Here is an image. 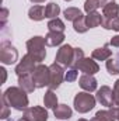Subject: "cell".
Listing matches in <instances>:
<instances>
[{
  "instance_id": "6da1fadb",
  "label": "cell",
  "mask_w": 119,
  "mask_h": 121,
  "mask_svg": "<svg viewBox=\"0 0 119 121\" xmlns=\"http://www.w3.org/2000/svg\"><path fill=\"white\" fill-rule=\"evenodd\" d=\"M1 100L4 103H7V106L16 108V110H24L28 106V97L25 96V93L23 89L18 87H10L3 93Z\"/></svg>"
},
{
  "instance_id": "7a4b0ae2",
  "label": "cell",
  "mask_w": 119,
  "mask_h": 121,
  "mask_svg": "<svg viewBox=\"0 0 119 121\" xmlns=\"http://www.w3.org/2000/svg\"><path fill=\"white\" fill-rule=\"evenodd\" d=\"M27 48H28V55L35 62H42L45 59V38L42 37H34L30 41H27Z\"/></svg>"
},
{
  "instance_id": "3957f363",
  "label": "cell",
  "mask_w": 119,
  "mask_h": 121,
  "mask_svg": "<svg viewBox=\"0 0 119 121\" xmlns=\"http://www.w3.org/2000/svg\"><path fill=\"white\" fill-rule=\"evenodd\" d=\"M95 106V99L88 93H77L74 97V108L79 113H87Z\"/></svg>"
},
{
  "instance_id": "277c9868",
  "label": "cell",
  "mask_w": 119,
  "mask_h": 121,
  "mask_svg": "<svg viewBox=\"0 0 119 121\" xmlns=\"http://www.w3.org/2000/svg\"><path fill=\"white\" fill-rule=\"evenodd\" d=\"M32 73H34L32 78H34V82H35V86H36V87L49 86V83H51L49 68H46V66H44V65H38Z\"/></svg>"
},
{
  "instance_id": "5b68a950",
  "label": "cell",
  "mask_w": 119,
  "mask_h": 121,
  "mask_svg": "<svg viewBox=\"0 0 119 121\" xmlns=\"http://www.w3.org/2000/svg\"><path fill=\"white\" fill-rule=\"evenodd\" d=\"M18 58V52L16 51V48L10 44V42H3L0 47V59L6 65H11L14 63Z\"/></svg>"
},
{
  "instance_id": "8992f818",
  "label": "cell",
  "mask_w": 119,
  "mask_h": 121,
  "mask_svg": "<svg viewBox=\"0 0 119 121\" xmlns=\"http://www.w3.org/2000/svg\"><path fill=\"white\" fill-rule=\"evenodd\" d=\"M49 73H51L49 87H51V90H53V89L59 87L62 80H63V69H62V66H60L58 62H55V63H52L49 66Z\"/></svg>"
},
{
  "instance_id": "52a82bcc",
  "label": "cell",
  "mask_w": 119,
  "mask_h": 121,
  "mask_svg": "<svg viewBox=\"0 0 119 121\" xmlns=\"http://www.w3.org/2000/svg\"><path fill=\"white\" fill-rule=\"evenodd\" d=\"M73 55H74V49L70 45H63L56 54V62L64 66H70L73 60Z\"/></svg>"
},
{
  "instance_id": "ba28073f",
  "label": "cell",
  "mask_w": 119,
  "mask_h": 121,
  "mask_svg": "<svg viewBox=\"0 0 119 121\" xmlns=\"http://www.w3.org/2000/svg\"><path fill=\"white\" fill-rule=\"evenodd\" d=\"M34 70H35V60L32 59L30 55H25L16 68V73L18 75V78L23 76V75H30Z\"/></svg>"
},
{
  "instance_id": "9c48e42d",
  "label": "cell",
  "mask_w": 119,
  "mask_h": 121,
  "mask_svg": "<svg viewBox=\"0 0 119 121\" xmlns=\"http://www.w3.org/2000/svg\"><path fill=\"white\" fill-rule=\"evenodd\" d=\"M24 117L28 121H46L48 120V111L42 107H31V108L25 110Z\"/></svg>"
},
{
  "instance_id": "30bf717a",
  "label": "cell",
  "mask_w": 119,
  "mask_h": 121,
  "mask_svg": "<svg viewBox=\"0 0 119 121\" xmlns=\"http://www.w3.org/2000/svg\"><path fill=\"white\" fill-rule=\"evenodd\" d=\"M97 100L105 106V107H112L114 104V91L111 90L108 86H102L99 90L97 91Z\"/></svg>"
},
{
  "instance_id": "8fae6325",
  "label": "cell",
  "mask_w": 119,
  "mask_h": 121,
  "mask_svg": "<svg viewBox=\"0 0 119 121\" xmlns=\"http://www.w3.org/2000/svg\"><path fill=\"white\" fill-rule=\"evenodd\" d=\"M79 69L81 72H84L86 75H94V73H97L99 70V66L95 63V60L90 59V58H84V59L81 60Z\"/></svg>"
},
{
  "instance_id": "7c38bea8",
  "label": "cell",
  "mask_w": 119,
  "mask_h": 121,
  "mask_svg": "<svg viewBox=\"0 0 119 121\" xmlns=\"http://www.w3.org/2000/svg\"><path fill=\"white\" fill-rule=\"evenodd\" d=\"M18 85H20V89H23L27 93H31V91L35 90V82H34V78H31L30 75H23L20 76L18 79Z\"/></svg>"
},
{
  "instance_id": "4fadbf2b",
  "label": "cell",
  "mask_w": 119,
  "mask_h": 121,
  "mask_svg": "<svg viewBox=\"0 0 119 121\" xmlns=\"http://www.w3.org/2000/svg\"><path fill=\"white\" fill-rule=\"evenodd\" d=\"M80 86H81V89H84L87 91H94L97 89V80L92 78V75H86L84 73L80 78Z\"/></svg>"
},
{
  "instance_id": "5bb4252c",
  "label": "cell",
  "mask_w": 119,
  "mask_h": 121,
  "mask_svg": "<svg viewBox=\"0 0 119 121\" xmlns=\"http://www.w3.org/2000/svg\"><path fill=\"white\" fill-rule=\"evenodd\" d=\"M63 39H64L63 32H55V31H51V32L45 37V44H46L48 47H55V45L62 44Z\"/></svg>"
},
{
  "instance_id": "9a60e30c",
  "label": "cell",
  "mask_w": 119,
  "mask_h": 121,
  "mask_svg": "<svg viewBox=\"0 0 119 121\" xmlns=\"http://www.w3.org/2000/svg\"><path fill=\"white\" fill-rule=\"evenodd\" d=\"M28 17L34 21H41L45 18V7L41 4H36L34 7H31L28 11Z\"/></svg>"
},
{
  "instance_id": "2e32d148",
  "label": "cell",
  "mask_w": 119,
  "mask_h": 121,
  "mask_svg": "<svg viewBox=\"0 0 119 121\" xmlns=\"http://www.w3.org/2000/svg\"><path fill=\"white\" fill-rule=\"evenodd\" d=\"M119 14V6L116 3H109L107 6H104V10H102V17L104 18H115L118 17Z\"/></svg>"
},
{
  "instance_id": "e0dca14e",
  "label": "cell",
  "mask_w": 119,
  "mask_h": 121,
  "mask_svg": "<svg viewBox=\"0 0 119 121\" xmlns=\"http://www.w3.org/2000/svg\"><path fill=\"white\" fill-rule=\"evenodd\" d=\"M55 117L60 118V120H66V118H70L71 117V108L66 104H60L55 107Z\"/></svg>"
},
{
  "instance_id": "ac0fdd59",
  "label": "cell",
  "mask_w": 119,
  "mask_h": 121,
  "mask_svg": "<svg viewBox=\"0 0 119 121\" xmlns=\"http://www.w3.org/2000/svg\"><path fill=\"white\" fill-rule=\"evenodd\" d=\"M102 23V16L98 14L97 11H92V13H88V16L86 17V24L88 28H94V27H98L101 26Z\"/></svg>"
},
{
  "instance_id": "d6986e66",
  "label": "cell",
  "mask_w": 119,
  "mask_h": 121,
  "mask_svg": "<svg viewBox=\"0 0 119 121\" xmlns=\"http://www.w3.org/2000/svg\"><path fill=\"white\" fill-rule=\"evenodd\" d=\"M112 55L111 49H108V44L104 47V48H98L92 52V59H97V60H105L108 59L109 56Z\"/></svg>"
},
{
  "instance_id": "ffe728a7",
  "label": "cell",
  "mask_w": 119,
  "mask_h": 121,
  "mask_svg": "<svg viewBox=\"0 0 119 121\" xmlns=\"http://www.w3.org/2000/svg\"><path fill=\"white\" fill-rule=\"evenodd\" d=\"M59 13H60V7L56 3H49L45 7V17H48V18H58Z\"/></svg>"
},
{
  "instance_id": "44dd1931",
  "label": "cell",
  "mask_w": 119,
  "mask_h": 121,
  "mask_svg": "<svg viewBox=\"0 0 119 121\" xmlns=\"http://www.w3.org/2000/svg\"><path fill=\"white\" fill-rule=\"evenodd\" d=\"M64 17H66L67 21H76L77 18L83 17V13L76 7H69V9L64 10Z\"/></svg>"
},
{
  "instance_id": "7402d4cb",
  "label": "cell",
  "mask_w": 119,
  "mask_h": 121,
  "mask_svg": "<svg viewBox=\"0 0 119 121\" xmlns=\"http://www.w3.org/2000/svg\"><path fill=\"white\" fill-rule=\"evenodd\" d=\"M101 26L107 30H115L119 31V17H115V18H104L102 17V23Z\"/></svg>"
},
{
  "instance_id": "603a6c76",
  "label": "cell",
  "mask_w": 119,
  "mask_h": 121,
  "mask_svg": "<svg viewBox=\"0 0 119 121\" xmlns=\"http://www.w3.org/2000/svg\"><path fill=\"white\" fill-rule=\"evenodd\" d=\"M44 103H45V106L48 108H55L58 106V97H56V94L52 90L46 91V94L44 97Z\"/></svg>"
},
{
  "instance_id": "cb8c5ba5",
  "label": "cell",
  "mask_w": 119,
  "mask_h": 121,
  "mask_svg": "<svg viewBox=\"0 0 119 121\" xmlns=\"http://www.w3.org/2000/svg\"><path fill=\"white\" fill-rule=\"evenodd\" d=\"M48 28H49V31L63 32V31H64V24H63V21L59 20V18H52V20L48 23Z\"/></svg>"
},
{
  "instance_id": "d4e9b609",
  "label": "cell",
  "mask_w": 119,
  "mask_h": 121,
  "mask_svg": "<svg viewBox=\"0 0 119 121\" xmlns=\"http://www.w3.org/2000/svg\"><path fill=\"white\" fill-rule=\"evenodd\" d=\"M83 59H84V54H83V51H81L80 48H76V49H74V55H73V60H71V63H70V68H71V69L79 68Z\"/></svg>"
},
{
  "instance_id": "484cf974",
  "label": "cell",
  "mask_w": 119,
  "mask_h": 121,
  "mask_svg": "<svg viewBox=\"0 0 119 121\" xmlns=\"http://www.w3.org/2000/svg\"><path fill=\"white\" fill-rule=\"evenodd\" d=\"M73 27H74V31H77V32H80V34H83V32H86V31L88 30L84 17H80V18H77L76 21H73Z\"/></svg>"
},
{
  "instance_id": "4316f807",
  "label": "cell",
  "mask_w": 119,
  "mask_h": 121,
  "mask_svg": "<svg viewBox=\"0 0 119 121\" xmlns=\"http://www.w3.org/2000/svg\"><path fill=\"white\" fill-rule=\"evenodd\" d=\"M107 69L111 75H118L119 73V62L114 58H109L107 60Z\"/></svg>"
},
{
  "instance_id": "83f0119b",
  "label": "cell",
  "mask_w": 119,
  "mask_h": 121,
  "mask_svg": "<svg viewBox=\"0 0 119 121\" xmlns=\"http://www.w3.org/2000/svg\"><path fill=\"white\" fill-rule=\"evenodd\" d=\"M91 121H115L111 111H98Z\"/></svg>"
},
{
  "instance_id": "f1b7e54d",
  "label": "cell",
  "mask_w": 119,
  "mask_h": 121,
  "mask_svg": "<svg viewBox=\"0 0 119 121\" xmlns=\"http://www.w3.org/2000/svg\"><path fill=\"white\" fill-rule=\"evenodd\" d=\"M98 7H101L99 0H86L84 9H86V11H87V13H92V11H95Z\"/></svg>"
},
{
  "instance_id": "f546056e",
  "label": "cell",
  "mask_w": 119,
  "mask_h": 121,
  "mask_svg": "<svg viewBox=\"0 0 119 121\" xmlns=\"http://www.w3.org/2000/svg\"><path fill=\"white\" fill-rule=\"evenodd\" d=\"M77 76H79V73H77V70H76V69H71V70H69V72L66 73V76H64V79H66L67 82H74V80L77 79Z\"/></svg>"
},
{
  "instance_id": "4dcf8cb0",
  "label": "cell",
  "mask_w": 119,
  "mask_h": 121,
  "mask_svg": "<svg viewBox=\"0 0 119 121\" xmlns=\"http://www.w3.org/2000/svg\"><path fill=\"white\" fill-rule=\"evenodd\" d=\"M114 104L119 106V80H116L114 86Z\"/></svg>"
},
{
  "instance_id": "1f68e13d",
  "label": "cell",
  "mask_w": 119,
  "mask_h": 121,
  "mask_svg": "<svg viewBox=\"0 0 119 121\" xmlns=\"http://www.w3.org/2000/svg\"><path fill=\"white\" fill-rule=\"evenodd\" d=\"M1 101H3V100H1ZM7 116H8L7 103H4V101H3V111H1V118H3V120H6V118H7Z\"/></svg>"
},
{
  "instance_id": "d6a6232c",
  "label": "cell",
  "mask_w": 119,
  "mask_h": 121,
  "mask_svg": "<svg viewBox=\"0 0 119 121\" xmlns=\"http://www.w3.org/2000/svg\"><path fill=\"white\" fill-rule=\"evenodd\" d=\"M111 45H112V47H116V48H119V35H115V37L111 39Z\"/></svg>"
},
{
  "instance_id": "836d02e7",
  "label": "cell",
  "mask_w": 119,
  "mask_h": 121,
  "mask_svg": "<svg viewBox=\"0 0 119 121\" xmlns=\"http://www.w3.org/2000/svg\"><path fill=\"white\" fill-rule=\"evenodd\" d=\"M114 0H99V4L101 6H107V4H109V3H112Z\"/></svg>"
},
{
  "instance_id": "e575fe53",
  "label": "cell",
  "mask_w": 119,
  "mask_h": 121,
  "mask_svg": "<svg viewBox=\"0 0 119 121\" xmlns=\"http://www.w3.org/2000/svg\"><path fill=\"white\" fill-rule=\"evenodd\" d=\"M32 3H35V4H39V3H44L45 0H31Z\"/></svg>"
},
{
  "instance_id": "d590c367",
  "label": "cell",
  "mask_w": 119,
  "mask_h": 121,
  "mask_svg": "<svg viewBox=\"0 0 119 121\" xmlns=\"http://www.w3.org/2000/svg\"><path fill=\"white\" fill-rule=\"evenodd\" d=\"M18 121H28V120H27V118L24 117V118H21V120H18Z\"/></svg>"
},
{
  "instance_id": "8d00e7d4",
  "label": "cell",
  "mask_w": 119,
  "mask_h": 121,
  "mask_svg": "<svg viewBox=\"0 0 119 121\" xmlns=\"http://www.w3.org/2000/svg\"><path fill=\"white\" fill-rule=\"evenodd\" d=\"M79 121H87V120H84V118H81V120H79Z\"/></svg>"
},
{
  "instance_id": "74e56055",
  "label": "cell",
  "mask_w": 119,
  "mask_h": 121,
  "mask_svg": "<svg viewBox=\"0 0 119 121\" xmlns=\"http://www.w3.org/2000/svg\"><path fill=\"white\" fill-rule=\"evenodd\" d=\"M66 1H70V0H66Z\"/></svg>"
},
{
  "instance_id": "f35d334b",
  "label": "cell",
  "mask_w": 119,
  "mask_h": 121,
  "mask_svg": "<svg viewBox=\"0 0 119 121\" xmlns=\"http://www.w3.org/2000/svg\"><path fill=\"white\" fill-rule=\"evenodd\" d=\"M118 56H119V54H118Z\"/></svg>"
}]
</instances>
